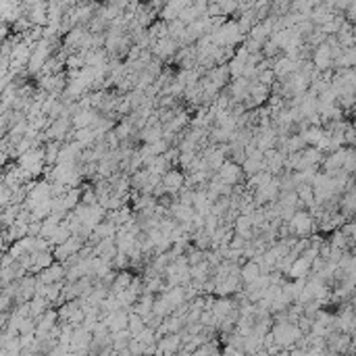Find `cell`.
<instances>
[{"mask_svg":"<svg viewBox=\"0 0 356 356\" xmlns=\"http://www.w3.org/2000/svg\"><path fill=\"white\" fill-rule=\"evenodd\" d=\"M292 229L298 235H306L312 229V219L308 212H296V215H292Z\"/></svg>","mask_w":356,"mask_h":356,"instance_id":"obj_1","label":"cell"},{"mask_svg":"<svg viewBox=\"0 0 356 356\" xmlns=\"http://www.w3.org/2000/svg\"><path fill=\"white\" fill-rule=\"evenodd\" d=\"M331 61H333L331 46H329V44H321V46L317 48V52H315V65H317L319 69H327V67L331 65Z\"/></svg>","mask_w":356,"mask_h":356,"instance_id":"obj_2","label":"cell"},{"mask_svg":"<svg viewBox=\"0 0 356 356\" xmlns=\"http://www.w3.org/2000/svg\"><path fill=\"white\" fill-rule=\"evenodd\" d=\"M181 183H183V177L179 171H167L165 177H163V186L169 190V192H175L181 188Z\"/></svg>","mask_w":356,"mask_h":356,"instance_id":"obj_3","label":"cell"},{"mask_svg":"<svg viewBox=\"0 0 356 356\" xmlns=\"http://www.w3.org/2000/svg\"><path fill=\"white\" fill-rule=\"evenodd\" d=\"M308 269H310V263L306 261V259H298V261H294L292 265H290V277H294V279H302V277H306V273H308Z\"/></svg>","mask_w":356,"mask_h":356,"instance_id":"obj_4","label":"cell"},{"mask_svg":"<svg viewBox=\"0 0 356 356\" xmlns=\"http://www.w3.org/2000/svg\"><path fill=\"white\" fill-rule=\"evenodd\" d=\"M259 275H261V267L256 265V263H248V265L244 267V271H242V277H244L248 283H252Z\"/></svg>","mask_w":356,"mask_h":356,"instance_id":"obj_5","label":"cell"}]
</instances>
